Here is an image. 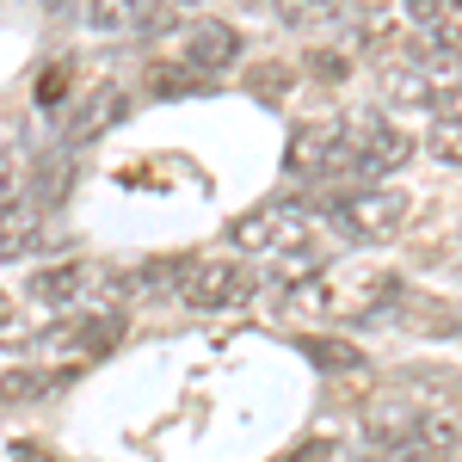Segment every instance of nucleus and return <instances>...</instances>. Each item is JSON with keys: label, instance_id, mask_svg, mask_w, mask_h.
<instances>
[{"label": "nucleus", "instance_id": "nucleus-1", "mask_svg": "<svg viewBox=\"0 0 462 462\" xmlns=\"http://www.w3.org/2000/svg\"><path fill=\"white\" fill-rule=\"evenodd\" d=\"M327 210L339 216L357 241H389V235H401V222H407V198L389 191V185H352V191L333 198Z\"/></svg>", "mask_w": 462, "mask_h": 462}, {"label": "nucleus", "instance_id": "nucleus-2", "mask_svg": "<svg viewBox=\"0 0 462 462\" xmlns=\"http://www.w3.org/2000/svg\"><path fill=\"white\" fill-rule=\"evenodd\" d=\"M179 284H185V302H191V309H210V315H216V309H241L253 290H259L247 265H228V259L191 265V272H185Z\"/></svg>", "mask_w": 462, "mask_h": 462}, {"label": "nucleus", "instance_id": "nucleus-3", "mask_svg": "<svg viewBox=\"0 0 462 462\" xmlns=\"http://www.w3.org/2000/svg\"><path fill=\"white\" fill-rule=\"evenodd\" d=\"M241 50H247V43H241L235 25H222V19H198V25L185 32V69L210 80V74L235 69V62H241Z\"/></svg>", "mask_w": 462, "mask_h": 462}, {"label": "nucleus", "instance_id": "nucleus-4", "mask_svg": "<svg viewBox=\"0 0 462 462\" xmlns=\"http://www.w3.org/2000/svg\"><path fill=\"white\" fill-rule=\"evenodd\" d=\"M346 148H352V179H364V173H394V167L413 154V143H407L401 130H383V124H370L364 136H346Z\"/></svg>", "mask_w": 462, "mask_h": 462}, {"label": "nucleus", "instance_id": "nucleus-5", "mask_svg": "<svg viewBox=\"0 0 462 462\" xmlns=\"http://www.w3.org/2000/svg\"><path fill=\"white\" fill-rule=\"evenodd\" d=\"M302 204L296 198H284V204H265V210H253V216H241L235 222V241L241 247H278V241H290L296 228H302Z\"/></svg>", "mask_w": 462, "mask_h": 462}, {"label": "nucleus", "instance_id": "nucleus-6", "mask_svg": "<svg viewBox=\"0 0 462 462\" xmlns=\"http://www.w3.org/2000/svg\"><path fill=\"white\" fill-rule=\"evenodd\" d=\"M450 450H457V431L450 426H420L407 438H394V444H376L370 457H357V462H450Z\"/></svg>", "mask_w": 462, "mask_h": 462}, {"label": "nucleus", "instance_id": "nucleus-7", "mask_svg": "<svg viewBox=\"0 0 462 462\" xmlns=\"http://www.w3.org/2000/svg\"><path fill=\"white\" fill-rule=\"evenodd\" d=\"M80 19H87L99 37H117V32H130V25L143 19V0H87Z\"/></svg>", "mask_w": 462, "mask_h": 462}, {"label": "nucleus", "instance_id": "nucleus-8", "mask_svg": "<svg viewBox=\"0 0 462 462\" xmlns=\"http://www.w3.org/2000/svg\"><path fill=\"white\" fill-rule=\"evenodd\" d=\"M32 247H37V210L25 198L13 216H0V259H25Z\"/></svg>", "mask_w": 462, "mask_h": 462}, {"label": "nucleus", "instance_id": "nucleus-9", "mask_svg": "<svg viewBox=\"0 0 462 462\" xmlns=\"http://www.w3.org/2000/svg\"><path fill=\"white\" fill-rule=\"evenodd\" d=\"M80 278H87L80 265H56V272H37V278H32V296H37V302H50V309H62V302H74V296H80Z\"/></svg>", "mask_w": 462, "mask_h": 462}, {"label": "nucleus", "instance_id": "nucleus-10", "mask_svg": "<svg viewBox=\"0 0 462 462\" xmlns=\"http://www.w3.org/2000/svg\"><path fill=\"white\" fill-rule=\"evenodd\" d=\"M309 357H315V364H327V370H364V364H370L352 339H333V333H327V339H309Z\"/></svg>", "mask_w": 462, "mask_h": 462}, {"label": "nucleus", "instance_id": "nucleus-11", "mask_svg": "<svg viewBox=\"0 0 462 462\" xmlns=\"http://www.w3.org/2000/svg\"><path fill=\"white\" fill-rule=\"evenodd\" d=\"M148 87H154V93H161V99H173V93H204V74H191L185 69V62H154V69H148Z\"/></svg>", "mask_w": 462, "mask_h": 462}, {"label": "nucleus", "instance_id": "nucleus-12", "mask_svg": "<svg viewBox=\"0 0 462 462\" xmlns=\"http://www.w3.org/2000/svg\"><path fill=\"white\" fill-rule=\"evenodd\" d=\"M278 13H284L290 25H309V19H333V13H346V0H278Z\"/></svg>", "mask_w": 462, "mask_h": 462}, {"label": "nucleus", "instance_id": "nucleus-13", "mask_svg": "<svg viewBox=\"0 0 462 462\" xmlns=\"http://www.w3.org/2000/svg\"><path fill=\"white\" fill-rule=\"evenodd\" d=\"M431 154L450 161V167H462V117H444V124L431 130Z\"/></svg>", "mask_w": 462, "mask_h": 462}, {"label": "nucleus", "instance_id": "nucleus-14", "mask_svg": "<svg viewBox=\"0 0 462 462\" xmlns=\"http://www.w3.org/2000/svg\"><path fill=\"white\" fill-rule=\"evenodd\" d=\"M462 0H407V13L413 19H444V13H457Z\"/></svg>", "mask_w": 462, "mask_h": 462}, {"label": "nucleus", "instance_id": "nucleus-15", "mask_svg": "<svg viewBox=\"0 0 462 462\" xmlns=\"http://www.w3.org/2000/svg\"><path fill=\"white\" fill-rule=\"evenodd\" d=\"M253 80H259V93H278V99L290 93V69H259Z\"/></svg>", "mask_w": 462, "mask_h": 462}, {"label": "nucleus", "instance_id": "nucleus-16", "mask_svg": "<svg viewBox=\"0 0 462 462\" xmlns=\"http://www.w3.org/2000/svg\"><path fill=\"white\" fill-rule=\"evenodd\" d=\"M62 93H69V74L50 69V74H43V93H37V99H43V106H62Z\"/></svg>", "mask_w": 462, "mask_h": 462}, {"label": "nucleus", "instance_id": "nucleus-17", "mask_svg": "<svg viewBox=\"0 0 462 462\" xmlns=\"http://www.w3.org/2000/svg\"><path fill=\"white\" fill-rule=\"evenodd\" d=\"M6 401H25V394H43V376H6Z\"/></svg>", "mask_w": 462, "mask_h": 462}, {"label": "nucleus", "instance_id": "nucleus-18", "mask_svg": "<svg viewBox=\"0 0 462 462\" xmlns=\"http://www.w3.org/2000/svg\"><path fill=\"white\" fill-rule=\"evenodd\" d=\"M309 69H315V74H346V62H339V56H327V50H315V62H309Z\"/></svg>", "mask_w": 462, "mask_h": 462}, {"label": "nucleus", "instance_id": "nucleus-19", "mask_svg": "<svg viewBox=\"0 0 462 462\" xmlns=\"http://www.w3.org/2000/svg\"><path fill=\"white\" fill-rule=\"evenodd\" d=\"M13 327H19V320H13V302L0 296V339H13Z\"/></svg>", "mask_w": 462, "mask_h": 462}]
</instances>
